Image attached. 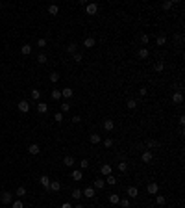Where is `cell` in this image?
Masks as SVG:
<instances>
[{"mask_svg": "<svg viewBox=\"0 0 185 208\" xmlns=\"http://www.w3.org/2000/svg\"><path fill=\"white\" fill-rule=\"evenodd\" d=\"M94 45H96L94 37H85V39H83V46H85V48H93Z\"/></svg>", "mask_w": 185, "mask_h": 208, "instance_id": "obj_11", "label": "cell"}, {"mask_svg": "<svg viewBox=\"0 0 185 208\" xmlns=\"http://www.w3.org/2000/svg\"><path fill=\"white\" fill-rule=\"evenodd\" d=\"M74 208H85V206H83V205H81V203H78V205H76V206H74Z\"/></svg>", "mask_w": 185, "mask_h": 208, "instance_id": "obj_53", "label": "cell"}, {"mask_svg": "<svg viewBox=\"0 0 185 208\" xmlns=\"http://www.w3.org/2000/svg\"><path fill=\"white\" fill-rule=\"evenodd\" d=\"M74 164H76V160H74L72 156H65V158H63V166H67V167H72Z\"/></svg>", "mask_w": 185, "mask_h": 208, "instance_id": "obj_15", "label": "cell"}, {"mask_svg": "<svg viewBox=\"0 0 185 208\" xmlns=\"http://www.w3.org/2000/svg\"><path fill=\"white\" fill-rule=\"evenodd\" d=\"M137 195H139V190H137L135 186H130V188H128V197H130V199H135Z\"/></svg>", "mask_w": 185, "mask_h": 208, "instance_id": "obj_13", "label": "cell"}, {"mask_svg": "<svg viewBox=\"0 0 185 208\" xmlns=\"http://www.w3.org/2000/svg\"><path fill=\"white\" fill-rule=\"evenodd\" d=\"M11 208H24V203L22 201H13L11 203Z\"/></svg>", "mask_w": 185, "mask_h": 208, "instance_id": "obj_38", "label": "cell"}, {"mask_svg": "<svg viewBox=\"0 0 185 208\" xmlns=\"http://www.w3.org/2000/svg\"><path fill=\"white\" fill-rule=\"evenodd\" d=\"M146 93H148V89H146V88H141V89H139V95H141V97H144Z\"/></svg>", "mask_w": 185, "mask_h": 208, "instance_id": "obj_48", "label": "cell"}, {"mask_svg": "<svg viewBox=\"0 0 185 208\" xmlns=\"http://www.w3.org/2000/svg\"><path fill=\"white\" fill-rule=\"evenodd\" d=\"M37 112H39V113H46V112H48V104L39 102V104H37Z\"/></svg>", "mask_w": 185, "mask_h": 208, "instance_id": "obj_23", "label": "cell"}, {"mask_svg": "<svg viewBox=\"0 0 185 208\" xmlns=\"http://www.w3.org/2000/svg\"><path fill=\"white\" fill-rule=\"evenodd\" d=\"M61 190V182L59 180H50V186H48V191H59Z\"/></svg>", "mask_w": 185, "mask_h": 208, "instance_id": "obj_3", "label": "cell"}, {"mask_svg": "<svg viewBox=\"0 0 185 208\" xmlns=\"http://www.w3.org/2000/svg\"><path fill=\"white\" fill-rule=\"evenodd\" d=\"M180 125H182V127L185 125V115H180Z\"/></svg>", "mask_w": 185, "mask_h": 208, "instance_id": "obj_52", "label": "cell"}, {"mask_svg": "<svg viewBox=\"0 0 185 208\" xmlns=\"http://www.w3.org/2000/svg\"><path fill=\"white\" fill-rule=\"evenodd\" d=\"M19 110H21L22 113H28L30 112V102L28 100H21V102H19Z\"/></svg>", "mask_w": 185, "mask_h": 208, "instance_id": "obj_8", "label": "cell"}, {"mask_svg": "<svg viewBox=\"0 0 185 208\" xmlns=\"http://www.w3.org/2000/svg\"><path fill=\"white\" fill-rule=\"evenodd\" d=\"M31 99L39 100V99H41V91H39V89H31Z\"/></svg>", "mask_w": 185, "mask_h": 208, "instance_id": "obj_31", "label": "cell"}, {"mask_svg": "<svg viewBox=\"0 0 185 208\" xmlns=\"http://www.w3.org/2000/svg\"><path fill=\"white\" fill-rule=\"evenodd\" d=\"M72 60L76 61V63H80V61L83 60V58H81V54H80V52H76V54H72Z\"/></svg>", "mask_w": 185, "mask_h": 208, "instance_id": "obj_40", "label": "cell"}, {"mask_svg": "<svg viewBox=\"0 0 185 208\" xmlns=\"http://www.w3.org/2000/svg\"><path fill=\"white\" fill-rule=\"evenodd\" d=\"M39 182H41V186H43V188H45V191H48V186H50V176L43 175L41 178H39Z\"/></svg>", "mask_w": 185, "mask_h": 208, "instance_id": "obj_7", "label": "cell"}, {"mask_svg": "<svg viewBox=\"0 0 185 208\" xmlns=\"http://www.w3.org/2000/svg\"><path fill=\"white\" fill-rule=\"evenodd\" d=\"M117 167H119L120 173H126V171H128V164H126V162H119V164H117Z\"/></svg>", "mask_w": 185, "mask_h": 208, "instance_id": "obj_28", "label": "cell"}, {"mask_svg": "<svg viewBox=\"0 0 185 208\" xmlns=\"http://www.w3.org/2000/svg\"><path fill=\"white\" fill-rule=\"evenodd\" d=\"M15 195H17V197H24V195H26V188L24 186H19L17 191H15Z\"/></svg>", "mask_w": 185, "mask_h": 208, "instance_id": "obj_26", "label": "cell"}, {"mask_svg": "<svg viewBox=\"0 0 185 208\" xmlns=\"http://www.w3.org/2000/svg\"><path fill=\"white\" fill-rule=\"evenodd\" d=\"M37 46H39V48H45V46H46V39H45V37H41V39L37 41Z\"/></svg>", "mask_w": 185, "mask_h": 208, "instance_id": "obj_42", "label": "cell"}, {"mask_svg": "<svg viewBox=\"0 0 185 208\" xmlns=\"http://www.w3.org/2000/svg\"><path fill=\"white\" fill-rule=\"evenodd\" d=\"M141 160H143V162H144V164H150V162H152V160H154V154H152V152H150V151H144V152H143V154H141Z\"/></svg>", "mask_w": 185, "mask_h": 208, "instance_id": "obj_5", "label": "cell"}, {"mask_svg": "<svg viewBox=\"0 0 185 208\" xmlns=\"http://www.w3.org/2000/svg\"><path fill=\"white\" fill-rule=\"evenodd\" d=\"M141 43H143V45H146V43H148V35H143V37H141Z\"/></svg>", "mask_w": 185, "mask_h": 208, "instance_id": "obj_50", "label": "cell"}, {"mask_svg": "<svg viewBox=\"0 0 185 208\" xmlns=\"http://www.w3.org/2000/svg\"><path fill=\"white\" fill-rule=\"evenodd\" d=\"M93 188H94V190H104V188H106L104 178H96V180H94V184H93Z\"/></svg>", "mask_w": 185, "mask_h": 208, "instance_id": "obj_12", "label": "cell"}, {"mask_svg": "<svg viewBox=\"0 0 185 208\" xmlns=\"http://www.w3.org/2000/svg\"><path fill=\"white\" fill-rule=\"evenodd\" d=\"M126 106H128V110H135L137 108V100H133V99H130L128 102H126Z\"/></svg>", "mask_w": 185, "mask_h": 208, "instance_id": "obj_32", "label": "cell"}, {"mask_svg": "<svg viewBox=\"0 0 185 208\" xmlns=\"http://www.w3.org/2000/svg\"><path fill=\"white\" fill-rule=\"evenodd\" d=\"M156 43H157V45H159V46H163V45H165V43H167V37H165V35H157V39H156Z\"/></svg>", "mask_w": 185, "mask_h": 208, "instance_id": "obj_33", "label": "cell"}, {"mask_svg": "<svg viewBox=\"0 0 185 208\" xmlns=\"http://www.w3.org/2000/svg\"><path fill=\"white\" fill-rule=\"evenodd\" d=\"M113 128H115V121H113V119H106V121H104V130L111 132Z\"/></svg>", "mask_w": 185, "mask_h": 208, "instance_id": "obj_9", "label": "cell"}, {"mask_svg": "<svg viewBox=\"0 0 185 208\" xmlns=\"http://www.w3.org/2000/svg\"><path fill=\"white\" fill-rule=\"evenodd\" d=\"M28 152L30 154H39V152H41V147H39L37 143H31V145H28Z\"/></svg>", "mask_w": 185, "mask_h": 208, "instance_id": "obj_10", "label": "cell"}, {"mask_svg": "<svg viewBox=\"0 0 185 208\" xmlns=\"http://www.w3.org/2000/svg\"><path fill=\"white\" fill-rule=\"evenodd\" d=\"M156 203H157V206H165V203H167V199L163 197L161 193H157L156 195Z\"/></svg>", "mask_w": 185, "mask_h": 208, "instance_id": "obj_22", "label": "cell"}, {"mask_svg": "<svg viewBox=\"0 0 185 208\" xmlns=\"http://www.w3.org/2000/svg\"><path fill=\"white\" fill-rule=\"evenodd\" d=\"M72 95H74V91H72L70 88H65V89L61 91V97H63V99H70Z\"/></svg>", "mask_w": 185, "mask_h": 208, "instance_id": "obj_19", "label": "cell"}, {"mask_svg": "<svg viewBox=\"0 0 185 208\" xmlns=\"http://www.w3.org/2000/svg\"><path fill=\"white\" fill-rule=\"evenodd\" d=\"M81 195H85L87 199H93V197H94V188H91V186H89V188H85V190L81 191Z\"/></svg>", "mask_w": 185, "mask_h": 208, "instance_id": "obj_14", "label": "cell"}, {"mask_svg": "<svg viewBox=\"0 0 185 208\" xmlns=\"http://www.w3.org/2000/svg\"><path fill=\"white\" fill-rule=\"evenodd\" d=\"M21 52L24 54V56H30V54H31V46H30V45H22Z\"/></svg>", "mask_w": 185, "mask_h": 208, "instance_id": "obj_29", "label": "cell"}, {"mask_svg": "<svg viewBox=\"0 0 185 208\" xmlns=\"http://www.w3.org/2000/svg\"><path fill=\"white\" fill-rule=\"evenodd\" d=\"M100 175H111V166H109V164H104V166L100 167Z\"/></svg>", "mask_w": 185, "mask_h": 208, "instance_id": "obj_16", "label": "cell"}, {"mask_svg": "<svg viewBox=\"0 0 185 208\" xmlns=\"http://www.w3.org/2000/svg\"><path fill=\"white\" fill-rule=\"evenodd\" d=\"M69 110H70V102H63L61 104V113L63 112H69Z\"/></svg>", "mask_w": 185, "mask_h": 208, "instance_id": "obj_43", "label": "cell"}, {"mask_svg": "<svg viewBox=\"0 0 185 208\" xmlns=\"http://www.w3.org/2000/svg\"><path fill=\"white\" fill-rule=\"evenodd\" d=\"M148 56H150V52H148V48H146V46H143V48L139 50V58H141V60H146Z\"/></svg>", "mask_w": 185, "mask_h": 208, "instance_id": "obj_20", "label": "cell"}, {"mask_svg": "<svg viewBox=\"0 0 185 208\" xmlns=\"http://www.w3.org/2000/svg\"><path fill=\"white\" fill-rule=\"evenodd\" d=\"M70 176H72V180H81L83 178V173H81V169H76L70 173Z\"/></svg>", "mask_w": 185, "mask_h": 208, "instance_id": "obj_18", "label": "cell"}, {"mask_svg": "<svg viewBox=\"0 0 185 208\" xmlns=\"http://www.w3.org/2000/svg\"><path fill=\"white\" fill-rule=\"evenodd\" d=\"M119 201H120L119 193H111L109 195V203H111V205H119Z\"/></svg>", "mask_w": 185, "mask_h": 208, "instance_id": "obj_24", "label": "cell"}, {"mask_svg": "<svg viewBox=\"0 0 185 208\" xmlns=\"http://www.w3.org/2000/svg\"><path fill=\"white\" fill-rule=\"evenodd\" d=\"M172 102H174V104H182V102H183L182 91H174V93H172Z\"/></svg>", "mask_w": 185, "mask_h": 208, "instance_id": "obj_6", "label": "cell"}, {"mask_svg": "<svg viewBox=\"0 0 185 208\" xmlns=\"http://www.w3.org/2000/svg\"><path fill=\"white\" fill-rule=\"evenodd\" d=\"M146 191H148V193H152V195H157V193H159V186H157L156 182H150L146 186Z\"/></svg>", "mask_w": 185, "mask_h": 208, "instance_id": "obj_4", "label": "cell"}, {"mask_svg": "<svg viewBox=\"0 0 185 208\" xmlns=\"http://www.w3.org/2000/svg\"><path fill=\"white\" fill-rule=\"evenodd\" d=\"M81 197H83V195H81V190H78V188H74V190H72V199H76V201H80Z\"/></svg>", "mask_w": 185, "mask_h": 208, "instance_id": "obj_25", "label": "cell"}, {"mask_svg": "<svg viewBox=\"0 0 185 208\" xmlns=\"http://www.w3.org/2000/svg\"><path fill=\"white\" fill-rule=\"evenodd\" d=\"M11 199H13V193H9V191H2L0 201H2L4 205H11Z\"/></svg>", "mask_w": 185, "mask_h": 208, "instance_id": "obj_2", "label": "cell"}, {"mask_svg": "<svg viewBox=\"0 0 185 208\" xmlns=\"http://www.w3.org/2000/svg\"><path fill=\"white\" fill-rule=\"evenodd\" d=\"M50 95H52V99H54V100H59V99H61V91H59V89H54Z\"/></svg>", "mask_w": 185, "mask_h": 208, "instance_id": "obj_34", "label": "cell"}, {"mask_svg": "<svg viewBox=\"0 0 185 208\" xmlns=\"http://www.w3.org/2000/svg\"><path fill=\"white\" fill-rule=\"evenodd\" d=\"M54 119H56V123H61V121H63V113H61V112H57L56 115H54Z\"/></svg>", "mask_w": 185, "mask_h": 208, "instance_id": "obj_45", "label": "cell"}, {"mask_svg": "<svg viewBox=\"0 0 185 208\" xmlns=\"http://www.w3.org/2000/svg\"><path fill=\"white\" fill-rule=\"evenodd\" d=\"M46 60H48V58H46V54H39V56H37V61H39V63H46Z\"/></svg>", "mask_w": 185, "mask_h": 208, "instance_id": "obj_39", "label": "cell"}, {"mask_svg": "<svg viewBox=\"0 0 185 208\" xmlns=\"http://www.w3.org/2000/svg\"><path fill=\"white\" fill-rule=\"evenodd\" d=\"M174 4H176L174 0H168V2H163V6H161V7H163V9H170V7L174 6Z\"/></svg>", "mask_w": 185, "mask_h": 208, "instance_id": "obj_36", "label": "cell"}, {"mask_svg": "<svg viewBox=\"0 0 185 208\" xmlns=\"http://www.w3.org/2000/svg\"><path fill=\"white\" fill-rule=\"evenodd\" d=\"M80 167H81V169H87V167H89V160H81V162H80Z\"/></svg>", "mask_w": 185, "mask_h": 208, "instance_id": "obj_44", "label": "cell"}, {"mask_svg": "<svg viewBox=\"0 0 185 208\" xmlns=\"http://www.w3.org/2000/svg\"><path fill=\"white\" fill-rule=\"evenodd\" d=\"M61 208H74V206L70 205V203H63V205H61Z\"/></svg>", "mask_w": 185, "mask_h": 208, "instance_id": "obj_51", "label": "cell"}, {"mask_svg": "<svg viewBox=\"0 0 185 208\" xmlns=\"http://www.w3.org/2000/svg\"><path fill=\"white\" fill-rule=\"evenodd\" d=\"M50 80H52L54 84H56V82L59 80V74H57V73H52V74H50Z\"/></svg>", "mask_w": 185, "mask_h": 208, "instance_id": "obj_47", "label": "cell"}, {"mask_svg": "<svg viewBox=\"0 0 185 208\" xmlns=\"http://www.w3.org/2000/svg\"><path fill=\"white\" fill-rule=\"evenodd\" d=\"M80 121H81V117H80V115H74V117H72V123H76V125H78Z\"/></svg>", "mask_w": 185, "mask_h": 208, "instance_id": "obj_49", "label": "cell"}, {"mask_svg": "<svg viewBox=\"0 0 185 208\" xmlns=\"http://www.w3.org/2000/svg\"><path fill=\"white\" fill-rule=\"evenodd\" d=\"M157 145H159V143H157L156 139H148L146 141V149H154V147H157Z\"/></svg>", "mask_w": 185, "mask_h": 208, "instance_id": "obj_35", "label": "cell"}, {"mask_svg": "<svg viewBox=\"0 0 185 208\" xmlns=\"http://www.w3.org/2000/svg\"><path fill=\"white\" fill-rule=\"evenodd\" d=\"M89 141H91L93 145H98V143H100V134H96V132H93V134L89 136Z\"/></svg>", "mask_w": 185, "mask_h": 208, "instance_id": "obj_17", "label": "cell"}, {"mask_svg": "<svg viewBox=\"0 0 185 208\" xmlns=\"http://www.w3.org/2000/svg\"><path fill=\"white\" fill-rule=\"evenodd\" d=\"M48 13L50 15H57L59 13V7H57L56 4H52V6H48Z\"/></svg>", "mask_w": 185, "mask_h": 208, "instance_id": "obj_27", "label": "cell"}, {"mask_svg": "<svg viewBox=\"0 0 185 208\" xmlns=\"http://www.w3.org/2000/svg\"><path fill=\"white\" fill-rule=\"evenodd\" d=\"M104 147H108V149H109V147H113V139H111V138L104 139Z\"/></svg>", "mask_w": 185, "mask_h": 208, "instance_id": "obj_46", "label": "cell"}, {"mask_svg": "<svg viewBox=\"0 0 185 208\" xmlns=\"http://www.w3.org/2000/svg\"><path fill=\"white\" fill-rule=\"evenodd\" d=\"M2 7H4V4H2V2H0V9H2Z\"/></svg>", "mask_w": 185, "mask_h": 208, "instance_id": "obj_54", "label": "cell"}, {"mask_svg": "<svg viewBox=\"0 0 185 208\" xmlns=\"http://www.w3.org/2000/svg\"><path fill=\"white\" fill-rule=\"evenodd\" d=\"M119 205L122 208H130V199H122V201H119Z\"/></svg>", "mask_w": 185, "mask_h": 208, "instance_id": "obj_41", "label": "cell"}, {"mask_svg": "<svg viewBox=\"0 0 185 208\" xmlns=\"http://www.w3.org/2000/svg\"><path fill=\"white\" fill-rule=\"evenodd\" d=\"M67 52H69V54H76V43H70V45H67Z\"/></svg>", "mask_w": 185, "mask_h": 208, "instance_id": "obj_30", "label": "cell"}, {"mask_svg": "<svg viewBox=\"0 0 185 208\" xmlns=\"http://www.w3.org/2000/svg\"><path fill=\"white\" fill-rule=\"evenodd\" d=\"M106 184H109V186H115L117 184V178H115V175H108L106 176V180H104Z\"/></svg>", "mask_w": 185, "mask_h": 208, "instance_id": "obj_21", "label": "cell"}, {"mask_svg": "<svg viewBox=\"0 0 185 208\" xmlns=\"http://www.w3.org/2000/svg\"><path fill=\"white\" fill-rule=\"evenodd\" d=\"M96 11H98V6L94 2L85 4V13H87V15H96Z\"/></svg>", "mask_w": 185, "mask_h": 208, "instance_id": "obj_1", "label": "cell"}, {"mask_svg": "<svg viewBox=\"0 0 185 208\" xmlns=\"http://www.w3.org/2000/svg\"><path fill=\"white\" fill-rule=\"evenodd\" d=\"M154 69L157 71V73H161V71H163V69H165V63H163V61H157V63L154 65Z\"/></svg>", "mask_w": 185, "mask_h": 208, "instance_id": "obj_37", "label": "cell"}]
</instances>
